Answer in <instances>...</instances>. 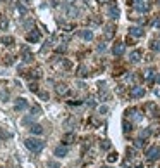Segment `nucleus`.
I'll use <instances>...</instances> for the list:
<instances>
[{"instance_id":"12","label":"nucleus","mask_w":160,"mask_h":168,"mask_svg":"<svg viewBox=\"0 0 160 168\" xmlns=\"http://www.w3.org/2000/svg\"><path fill=\"white\" fill-rule=\"evenodd\" d=\"M129 61H131V62L141 61V50H133V52L129 54Z\"/></svg>"},{"instance_id":"27","label":"nucleus","mask_w":160,"mask_h":168,"mask_svg":"<svg viewBox=\"0 0 160 168\" xmlns=\"http://www.w3.org/2000/svg\"><path fill=\"white\" fill-rule=\"evenodd\" d=\"M7 26H9L7 19H2V23H0V30H7Z\"/></svg>"},{"instance_id":"14","label":"nucleus","mask_w":160,"mask_h":168,"mask_svg":"<svg viewBox=\"0 0 160 168\" xmlns=\"http://www.w3.org/2000/svg\"><path fill=\"white\" fill-rule=\"evenodd\" d=\"M29 132L33 133V135H41V133H43V127H41V125H31Z\"/></svg>"},{"instance_id":"7","label":"nucleus","mask_w":160,"mask_h":168,"mask_svg":"<svg viewBox=\"0 0 160 168\" xmlns=\"http://www.w3.org/2000/svg\"><path fill=\"white\" fill-rule=\"evenodd\" d=\"M55 94H57V95H60V97H64V95H67V94H69V87L60 82V83L55 85Z\"/></svg>"},{"instance_id":"22","label":"nucleus","mask_w":160,"mask_h":168,"mask_svg":"<svg viewBox=\"0 0 160 168\" xmlns=\"http://www.w3.org/2000/svg\"><path fill=\"white\" fill-rule=\"evenodd\" d=\"M114 33H115V31H114L112 26H107V28H105V38H112Z\"/></svg>"},{"instance_id":"8","label":"nucleus","mask_w":160,"mask_h":168,"mask_svg":"<svg viewBox=\"0 0 160 168\" xmlns=\"http://www.w3.org/2000/svg\"><path fill=\"white\" fill-rule=\"evenodd\" d=\"M67 153H69V149H67V146H57L55 149H53V154L57 156V158H65L67 156Z\"/></svg>"},{"instance_id":"31","label":"nucleus","mask_w":160,"mask_h":168,"mask_svg":"<svg viewBox=\"0 0 160 168\" xmlns=\"http://www.w3.org/2000/svg\"><path fill=\"white\" fill-rule=\"evenodd\" d=\"M98 111H100V115H105V113L108 111V107H107V106H100V109H98Z\"/></svg>"},{"instance_id":"5","label":"nucleus","mask_w":160,"mask_h":168,"mask_svg":"<svg viewBox=\"0 0 160 168\" xmlns=\"http://www.w3.org/2000/svg\"><path fill=\"white\" fill-rule=\"evenodd\" d=\"M136 9H138L139 12H148V10L151 9V4L148 0H136Z\"/></svg>"},{"instance_id":"15","label":"nucleus","mask_w":160,"mask_h":168,"mask_svg":"<svg viewBox=\"0 0 160 168\" xmlns=\"http://www.w3.org/2000/svg\"><path fill=\"white\" fill-rule=\"evenodd\" d=\"M14 42H16V40H14V36H2V38H0V44L2 45H14Z\"/></svg>"},{"instance_id":"2","label":"nucleus","mask_w":160,"mask_h":168,"mask_svg":"<svg viewBox=\"0 0 160 168\" xmlns=\"http://www.w3.org/2000/svg\"><path fill=\"white\" fill-rule=\"evenodd\" d=\"M160 158V147L158 146H151L146 149V159L150 161V163H153V161H157V159Z\"/></svg>"},{"instance_id":"21","label":"nucleus","mask_w":160,"mask_h":168,"mask_svg":"<svg viewBox=\"0 0 160 168\" xmlns=\"http://www.w3.org/2000/svg\"><path fill=\"white\" fill-rule=\"evenodd\" d=\"M150 49L153 50V52H160V40H153L150 44Z\"/></svg>"},{"instance_id":"36","label":"nucleus","mask_w":160,"mask_h":168,"mask_svg":"<svg viewBox=\"0 0 160 168\" xmlns=\"http://www.w3.org/2000/svg\"><path fill=\"white\" fill-rule=\"evenodd\" d=\"M136 168H143V163H136Z\"/></svg>"},{"instance_id":"19","label":"nucleus","mask_w":160,"mask_h":168,"mask_svg":"<svg viewBox=\"0 0 160 168\" xmlns=\"http://www.w3.org/2000/svg\"><path fill=\"white\" fill-rule=\"evenodd\" d=\"M117 159H119V154H117L115 151H114V153H108V156H107V161H108V163H115Z\"/></svg>"},{"instance_id":"17","label":"nucleus","mask_w":160,"mask_h":168,"mask_svg":"<svg viewBox=\"0 0 160 168\" xmlns=\"http://www.w3.org/2000/svg\"><path fill=\"white\" fill-rule=\"evenodd\" d=\"M22 61H26V62L33 61V54H31L28 49H22Z\"/></svg>"},{"instance_id":"39","label":"nucleus","mask_w":160,"mask_h":168,"mask_svg":"<svg viewBox=\"0 0 160 168\" xmlns=\"http://www.w3.org/2000/svg\"><path fill=\"white\" fill-rule=\"evenodd\" d=\"M103 168H110V166H103Z\"/></svg>"},{"instance_id":"32","label":"nucleus","mask_w":160,"mask_h":168,"mask_svg":"<svg viewBox=\"0 0 160 168\" xmlns=\"http://www.w3.org/2000/svg\"><path fill=\"white\" fill-rule=\"evenodd\" d=\"M151 26L153 28H160V19H155V21L151 23Z\"/></svg>"},{"instance_id":"25","label":"nucleus","mask_w":160,"mask_h":168,"mask_svg":"<svg viewBox=\"0 0 160 168\" xmlns=\"http://www.w3.org/2000/svg\"><path fill=\"white\" fill-rule=\"evenodd\" d=\"M31 113H33V115H41V107H40V106H33Z\"/></svg>"},{"instance_id":"11","label":"nucleus","mask_w":160,"mask_h":168,"mask_svg":"<svg viewBox=\"0 0 160 168\" xmlns=\"http://www.w3.org/2000/svg\"><path fill=\"white\" fill-rule=\"evenodd\" d=\"M79 36H81L83 40L90 42V40H93V31H90V30H83V31H79Z\"/></svg>"},{"instance_id":"34","label":"nucleus","mask_w":160,"mask_h":168,"mask_svg":"<svg viewBox=\"0 0 160 168\" xmlns=\"http://www.w3.org/2000/svg\"><path fill=\"white\" fill-rule=\"evenodd\" d=\"M48 166H50V168H59V165L53 163V161H50V163H48Z\"/></svg>"},{"instance_id":"6","label":"nucleus","mask_w":160,"mask_h":168,"mask_svg":"<svg viewBox=\"0 0 160 168\" xmlns=\"http://www.w3.org/2000/svg\"><path fill=\"white\" fill-rule=\"evenodd\" d=\"M14 109L16 111H24L28 109V101L24 97H18L16 101H14Z\"/></svg>"},{"instance_id":"28","label":"nucleus","mask_w":160,"mask_h":168,"mask_svg":"<svg viewBox=\"0 0 160 168\" xmlns=\"http://www.w3.org/2000/svg\"><path fill=\"white\" fill-rule=\"evenodd\" d=\"M86 75H88L86 68H84V66H81V68H79V76H86Z\"/></svg>"},{"instance_id":"23","label":"nucleus","mask_w":160,"mask_h":168,"mask_svg":"<svg viewBox=\"0 0 160 168\" xmlns=\"http://www.w3.org/2000/svg\"><path fill=\"white\" fill-rule=\"evenodd\" d=\"M38 97L43 99V101H48V99H50V95H48V92H45V90H40V92H38Z\"/></svg>"},{"instance_id":"3","label":"nucleus","mask_w":160,"mask_h":168,"mask_svg":"<svg viewBox=\"0 0 160 168\" xmlns=\"http://www.w3.org/2000/svg\"><path fill=\"white\" fill-rule=\"evenodd\" d=\"M26 40H28V42H31V44H36V42H40V40H41V31H40V30H31V31H28Z\"/></svg>"},{"instance_id":"16","label":"nucleus","mask_w":160,"mask_h":168,"mask_svg":"<svg viewBox=\"0 0 160 168\" xmlns=\"http://www.w3.org/2000/svg\"><path fill=\"white\" fill-rule=\"evenodd\" d=\"M76 141V137H74V133H65L64 139H62V142H64V146H67V144H72V142Z\"/></svg>"},{"instance_id":"29","label":"nucleus","mask_w":160,"mask_h":168,"mask_svg":"<svg viewBox=\"0 0 160 168\" xmlns=\"http://www.w3.org/2000/svg\"><path fill=\"white\" fill-rule=\"evenodd\" d=\"M124 132L126 133L131 132V123H129V121H124Z\"/></svg>"},{"instance_id":"10","label":"nucleus","mask_w":160,"mask_h":168,"mask_svg":"<svg viewBox=\"0 0 160 168\" xmlns=\"http://www.w3.org/2000/svg\"><path fill=\"white\" fill-rule=\"evenodd\" d=\"M129 35L133 38H139V36H143V30L138 26H133V28H129Z\"/></svg>"},{"instance_id":"24","label":"nucleus","mask_w":160,"mask_h":168,"mask_svg":"<svg viewBox=\"0 0 160 168\" xmlns=\"http://www.w3.org/2000/svg\"><path fill=\"white\" fill-rule=\"evenodd\" d=\"M134 146L136 147H143L145 146V139H136V141H134Z\"/></svg>"},{"instance_id":"30","label":"nucleus","mask_w":160,"mask_h":168,"mask_svg":"<svg viewBox=\"0 0 160 168\" xmlns=\"http://www.w3.org/2000/svg\"><path fill=\"white\" fill-rule=\"evenodd\" d=\"M29 78H33V80L40 78V75H38V71H31V75H29Z\"/></svg>"},{"instance_id":"38","label":"nucleus","mask_w":160,"mask_h":168,"mask_svg":"<svg viewBox=\"0 0 160 168\" xmlns=\"http://www.w3.org/2000/svg\"><path fill=\"white\" fill-rule=\"evenodd\" d=\"M157 4H158V5H160V0H157Z\"/></svg>"},{"instance_id":"1","label":"nucleus","mask_w":160,"mask_h":168,"mask_svg":"<svg viewBox=\"0 0 160 168\" xmlns=\"http://www.w3.org/2000/svg\"><path fill=\"white\" fill-rule=\"evenodd\" d=\"M24 144H26V147L29 151H33V153H40V151L45 147V142L41 141V139H35V137H28L26 141H24Z\"/></svg>"},{"instance_id":"40","label":"nucleus","mask_w":160,"mask_h":168,"mask_svg":"<svg viewBox=\"0 0 160 168\" xmlns=\"http://www.w3.org/2000/svg\"><path fill=\"white\" fill-rule=\"evenodd\" d=\"M84 2H88V0H84Z\"/></svg>"},{"instance_id":"35","label":"nucleus","mask_w":160,"mask_h":168,"mask_svg":"<svg viewBox=\"0 0 160 168\" xmlns=\"http://www.w3.org/2000/svg\"><path fill=\"white\" fill-rule=\"evenodd\" d=\"M155 82H157V83H158V85H160V73H158V75H157V78H155Z\"/></svg>"},{"instance_id":"33","label":"nucleus","mask_w":160,"mask_h":168,"mask_svg":"<svg viewBox=\"0 0 160 168\" xmlns=\"http://www.w3.org/2000/svg\"><path fill=\"white\" fill-rule=\"evenodd\" d=\"M102 147H103V149H108V147H110L108 141H102Z\"/></svg>"},{"instance_id":"18","label":"nucleus","mask_w":160,"mask_h":168,"mask_svg":"<svg viewBox=\"0 0 160 168\" xmlns=\"http://www.w3.org/2000/svg\"><path fill=\"white\" fill-rule=\"evenodd\" d=\"M108 14H110V18H112V19H117V18H119V9H117L115 5H112V7L108 9Z\"/></svg>"},{"instance_id":"20","label":"nucleus","mask_w":160,"mask_h":168,"mask_svg":"<svg viewBox=\"0 0 160 168\" xmlns=\"http://www.w3.org/2000/svg\"><path fill=\"white\" fill-rule=\"evenodd\" d=\"M145 78H146L148 82H153V80H155V71L153 69H146L145 71Z\"/></svg>"},{"instance_id":"26","label":"nucleus","mask_w":160,"mask_h":168,"mask_svg":"<svg viewBox=\"0 0 160 168\" xmlns=\"http://www.w3.org/2000/svg\"><path fill=\"white\" fill-rule=\"evenodd\" d=\"M126 153H127V156H129V158H133V156L136 154V151H134L133 147H127V149H126Z\"/></svg>"},{"instance_id":"37","label":"nucleus","mask_w":160,"mask_h":168,"mask_svg":"<svg viewBox=\"0 0 160 168\" xmlns=\"http://www.w3.org/2000/svg\"><path fill=\"white\" fill-rule=\"evenodd\" d=\"M98 2H102V4H103V2H108V0H98Z\"/></svg>"},{"instance_id":"4","label":"nucleus","mask_w":160,"mask_h":168,"mask_svg":"<svg viewBox=\"0 0 160 168\" xmlns=\"http://www.w3.org/2000/svg\"><path fill=\"white\" fill-rule=\"evenodd\" d=\"M143 95H145V89L143 87H139V85H136V87H133L129 92V97L131 99H141Z\"/></svg>"},{"instance_id":"13","label":"nucleus","mask_w":160,"mask_h":168,"mask_svg":"<svg viewBox=\"0 0 160 168\" xmlns=\"http://www.w3.org/2000/svg\"><path fill=\"white\" fill-rule=\"evenodd\" d=\"M126 115H127V118H134V120L141 118V113H139L138 109H127L126 111Z\"/></svg>"},{"instance_id":"9","label":"nucleus","mask_w":160,"mask_h":168,"mask_svg":"<svg viewBox=\"0 0 160 168\" xmlns=\"http://www.w3.org/2000/svg\"><path fill=\"white\" fill-rule=\"evenodd\" d=\"M124 50H126V45L122 44V42H117V44L112 47V54H114V56H117V57H119V56H122V54H124Z\"/></svg>"}]
</instances>
